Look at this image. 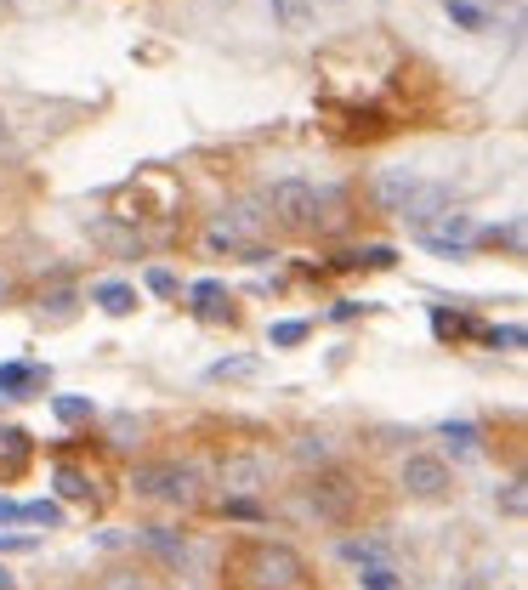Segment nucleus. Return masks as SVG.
<instances>
[{"label": "nucleus", "instance_id": "obj_1", "mask_svg": "<svg viewBox=\"0 0 528 590\" xmlns=\"http://www.w3.org/2000/svg\"><path fill=\"white\" fill-rule=\"evenodd\" d=\"M233 573L245 579V590H313V573L301 562L296 545H284V539H256L239 551Z\"/></svg>", "mask_w": 528, "mask_h": 590}, {"label": "nucleus", "instance_id": "obj_2", "mask_svg": "<svg viewBox=\"0 0 528 590\" xmlns=\"http://www.w3.org/2000/svg\"><path fill=\"white\" fill-rule=\"evenodd\" d=\"M131 494L142 500H159V505H199V466L188 460H154V466H137L131 471Z\"/></svg>", "mask_w": 528, "mask_h": 590}, {"label": "nucleus", "instance_id": "obj_3", "mask_svg": "<svg viewBox=\"0 0 528 590\" xmlns=\"http://www.w3.org/2000/svg\"><path fill=\"white\" fill-rule=\"evenodd\" d=\"M301 500H307V511H313L318 522H347L352 505H358V483H352L341 466L313 471V477L301 483Z\"/></svg>", "mask_w": 528, "mask_h": 590}, {"label": "nucleus", "instance_id": "obj_4", "mask_svg": "<svg viewBox=\"0 0 528 590\" xmlns=\"http://www.w3.org/2000/svg\"><path fill=\"white\" fill-rule=\"evenodd\" d=\"M313 205H318V188H313V182L284 176V182H273V188H267V210H262V216H273V222L290 227V233H307V227H313Z\"/></svg>", "mask_w": 528, "mask_h": 590}, {"label": "nucleus", "instance_id": "obj_5", "mask_svg": "<svg viewBox=\"0 0 528 590\" xmlns=\"http://www.w3.org/2000/svg\"><path fill=\"white\" fill-rule=\"evenodd\" d=\"M398 483H404L409 500H443V494L455 488V466H449L443 454L415 449V454L404 460V471H398Z\"/></svg>", "mask_w": 528, "mask_h": 590}, {"label": "nucleus", "instance_id": "obj_6", "mask_svg": "<svg viewBox=\"0 0 528 590\" xmlns=\"http://www.w3.org/2000/svg\"><path fill=\"white\" fill-rule=\"evenodd\" d=\"M421 244L432 250V256H466V244H477V222L466 216V210H443V216H432V222H421Z\"/></svg>", "mask_w": 528, "mask_h": 590}, {"label": "nucleus", "instance_id": "obj_7", "mask_svg": "<svg viewBox=\"0 0 528 590\" xmlns=\"http://www.w3.org/2000/svg\"><path fill=\"white\" fill-rule=\"evenodd\" d=\"M262 210L256 205H233V210H216V222L205 227V244L211 250H245V244H256V233H262Z\"/></svg>", "mask_w": 528, "mask_h": 590}, {"label": "nucleus", "instance_id": "obj_8", "mask_svg": "<svg viewBox=\"0 0 528 590\" xmlns=\"http://www.w3.org/2000/svg\"><path fill=\"white\" fill-rule=\"evenodd\" d=\"M216 483H222V494H256V488H267V460L262 454H228L216 466Z\"/></svg>", "mask_w": 528, "mask_h": 590}, {"label": "nucleus", "instance_id": "obj_9", "mask_svg": "<svg viewBox=\"0 0 528 590\" xmlns=\"http://www.w3.org/2000/svg\"><path fill=\"white\" fill-rule=\"evenodd\" d=\"M449 205H455V188H449V182H426V176H421V182L409 188V199L398 205V216L421 227V222H432V216H443Z\"/></svg>", "mask_w": 528, "mask_h": 590}, {"label": "nucleus", "instance_id": "obj_10", "mask_svg": "<svg viewBox=\"0 0 528 590\" xmlns=\"http://www.w3.org/2000/svg\"><path fill=\"white\" fill-rule=\"evenodd\" d=\"M131 539H137V551L159 556V562L176 568V573L188 568V556H194V551H188V539H182V528H137Z\"/></svg>", "mask_w": 528, "mask_h": 590}, {"label": "nucleus", "instance_id": "obj_11", "mask_svg": "<svg viewBox=\"0 0 528 590\" xmlns=\"http://www.w3.org/2000/svg\"><path fill=\"white\" fill-rule=\"evenodd\" d=\"M46 386H52V369L46 364H23V358L0 364V398H35Z\"/></svg>", "mask_w": 528, "mask_h": 590}, {"label": "nucleus", "instance_id": "obj_12", "mask_svg": "<svg viewBox=\"0 0 528 590\" xmlns=\"http://www.w3.org/2000/svg\"><path fill=\"white\" fill-rule=\"evenodd\" d=\"M438 437H443V460H477L483 454V426L477 420H443Z\"/></svg>", "mask_w": 528, "mask_h": 590}, {"label": "nucleus", "instance_id": "obj_13", "mask_svg": "<svg viewBox=\"0 0 528 590\" xmlns=\"http://www.w3.org/2000/svg\"><path fill=\"white\" fill-rule=\"evenodd\" d=\"M415 182H421V171H409V165H392V171H381L375 176V205L381 210H392V216H398V205H404L409 199V188H415Z\"/></svg>", "mask_w": 528, "mask_h": 590}, {"label": "nucleus", "instance_id": "obj_14", "mask_svg": "<svg viewBox=\"0 0 528 590\" xmlns=\"http://www.w3.org/2000/svg\"><path fill=\"white\" fill-rule=\"evenodd\" d=\"M29 454H35V437L23 426H0V477H18L29 466Z\"/></svg>", "mask_w": 528, "mask_h": 590}, {"label": "nucleus", "instance_id": "obj_15", "mask_svg": "<svg viewBox=\"0 0 528 590\" xmlns=\"http://www.w3.org/2000/svg\"><path fill=\"white\" fill-rule=\"evenodd\" d=\"M97 590H165V585H159V573L125 562V568H108L103 579H97Z\"/></svg>", "mask_w": 528, "mask_h": 590}, {"label": "nucleus", "instance_id": "obj_16", "mask_svg": "<svg viewBox=\"0 0 528 590\" xmlns=\"http://www.w3.org/2000/svg\"><path fill=\"white\" fill-rule=\"evenodd\" d=\"M290 454H296L301 466H330L335 460V437L330 432H301L296 443H290Z\"/></svg>", "mask_w": 528, "mask_h": 590}, {"label": "nucleus", "instance_id": "obj_17", "mask_svg": "<svg viewBox=\"0 0 528 590\" xmlns=\"http://www.w3.org/2000/svg\"><path fill=\"white\" fill-rule=\"evenodd\" d=\"M250 375H262V358L256 352H239V358H222V364L205 369V381L222 386V381H250Z\"/></svg>", "mask_w": 528, "mask_h": 590}, {"label": "nucleus", "instance_id": "obj_18", "mask_svg": "<svg viewBox=\"0 0 528 590\" xmlns=\"http://www.w3.org/2000/svg\"><path fill=\"white\" fill-rule=\"evenodd\" d=\"M267 6H273L279 29H290V35H307V29H313V0H267Z\"/></svg>", "mask_w": 528, "mask_h": 590}, {"label": "nucleus", "instance_id": "obj_19", "mask_svg": "<svg viewBox=\"0 0 528 590\" xmlns=\"http://www.w3.org/2000/svg\"><path fill=\"white\" fill-rule=\"evenodd\" d=\"M91 301H97L108 318H125L131 307H137V290H131V284H97V290H91Z\"/></svg>", "mask_w": 528, "mask_h": 590}, {"label": "nucleus", "instance_id": "obj_20", "mask_svg": "<svg viewBox=\"0 0 528 590\" xmlns=\"http://www.w3.org/2000/svg\"><path fill=\"white\" fill-rule=\"evenodd\" d=\"M341 556H347L352 568H375V562H392L381 539H347V545H341Z\"/></svg>", "mask_w": 528, "mask_h": 590}, {"label": "nucleus", "instance_id": "obj_21", "mask_svg": "<svg viewBox=\"0 0 528 590\" xmlns=\"http://www.w3.org/2000/svg\"><path fill=\"white\" fill-rule=\"evenodd\" d=\"M52 477H57V494H63V500H91V477L80 466H57Z\"/></svg>", "mask_w": 528, "mask_h": 590}, {"label": "nucleus", "instance_id": "obj_22", "mask_svg": "<svg viewBox=\"0 0 528 590\" xmlns=\"http://www.w3.org/2000/svg\"><path fill=\"white\" fill-rule=\"evenodd\" d=\"M40 318H52V324H69V318H74V290L40 295Z\"/></svg>", "mask_w": 528, "mask_h": 590}, {"label": "nucleus", "instance_id": "obj_23", "mask_svg": "<svg viewBox=\"0 0 528 590\" xmlns=\"http://www.w3.org/2000/svg\"><path fill=\"white\" fill-rule=\"evenodd\" d=\"M443 12H449V23H460V29H489V12L472 6V0H449Z\"/></svg>", "mask_w": 528, "mask_h": 590}, {"label": "nucleus", "instance_id": "obj_24", "mask_svg": "<svg viewBox=\"0 0 528 590\" xmlns=\"http://www.w3.org/2000/svg\"><path fill=\"white\" fill-rule=\"evenodd\" d=\"M52 415L63 420V426H80V420H91L97 409H91V398H52Z\"/></svg>", "mask_w": 528, "mask_h": 590}, {"label": "nucleus", "instance_id": "obj_25", "mask_svg": "<svg viewBox=\"0 0 528 590\" xmlns=\"http://www.w3.org/2000/svg\"><path fill=\"white\" fill-rule=\"evenodd\" d=\"M494 500H500V511H506V517H523V511H528V483H523V477H511Z\"/></svg>", "mask_w": 528, "mask_h": 590}, {"label": "nucleus", "instance_id": "obj_26", "mask_svg": "<svg viewBox=\"0 0 528 590\" xmlns=\"http://www.w3.org/2000/svg\"><path fill=\"white\" fill-rule=\"evenodd\" d=\"M194 307L205 318H222V284L216 278H205V284H194Z\"/></svg>", "mask_w": 528, "mask_h": 590}, {"label": "nucleus", "instance_id": "obj_27", "mask_svg": "<svg viewBox=\"0 0 528 590\" xmlns=\"http://www.w3.org/2000/svg\"><path fill=\"white\" fill-rule=\"evenodd\" d=\"M483 341H489V347H500V352H517L528 335H523V324H494V330H483Z\"/></svg>", "mask_w": 528, "mask_h": 590}, {"label": "nucleus", "instance_id": "obj_28", "mask_svg": "<svg viewBox=\"0 0 528 590\" xmlns=\"http://www.w3.org/2000/svg\"><path fill=\"white\" fill-rule=\"evenodd\" d=\"M23 522H40V528H57V522H63V505H57V500H35V505H23Z\"/></svg>", "mask_w": 528, "mask_h": 590}, {"label": "nucleus", "instance_id": "obj_29", "mask_svg": "<svg viewBox=\"0 0 528 590\" xmlns=\"http://www.w3.org/2000/svg\"><path fill=\"white\" fill-rule=\"evenodd\" d=\"M267 341H273V347H296V341H307V324H301V318H284V324L267 330Z\"/></svg>", "mask_w": 528, "mask_h": 590}, {"label": "nucleus", "instance_id": "obj_30", "mask_svg": "<svg viewBox=\"0 0 528 590\" xmlns=\"http://www.w3.org/2000/svg\"><path fill=\"white\" fill-rule=\"evenodd\" d=\"M358 579H364V590H398V573H392V562H375V568H364Z\"/></svg>", "mask_w": 528, "mask_h": 590}, {"label": "nucleus", "instance_id": "obj_31", "mask_svg": "<svg viewBox=\"0 0 528 590\" xmlns=\"http://www.w3.org/2000/svg\"><path fill=\"white\" fill-rule=\"evenodd\" d=\"M352 267H392V261H398V256H392V250H387V244H370V250H352Z\"/></svg>", "mask_w": 528, "mask_h": 590}, {"label": "nucleus", "instance_id": "obj_32", "mask_svg": "<svg viewBox=\"0 0 528 590\" xmlns=\"http://www.w3.org/2000/svg\"><path fill=\"white\" fill-rule=\"evenodd\" d=\"M148 290H154V295H176L182 284H176V273H165V267H148Z\"/></svg>", "mask_w": 528, "mask_h": 590}, {"label": "nucleus", "instance_id": "obj_33", "mask_svg": "<svg viewBox=\"0 0 528 590\" xmlns=\"http://www.w3.org/2000/svg\"><path fill=\"white\" fill-rule=\"evenodd\" d=\"M137 437H142V426H137L131 415H120V420H114V443H120V449H131Z\"/></svg>", "mask_w": 528, "mask_h": 590}, {"label": "nucleus", "instance_id": "obj_34", "mask_svg": "<svg viewBox=\"0 0 528 590\" xmlns=\"http://www.w3.org/2000/svg\"><path fill=\"white\" fill-rule=\"evenodd\" d=\"M0 522H23V505L6 500V494H0Z\"/></svg>", "mask_w": 528, "mask_h": 590}, {"label": "nucleus", "instance_id": "obj_35", "mask_svg": "<svg viewBox=\"0 0 528 590\" xmlns=\"http://www.w3.org/2000/svg\"><path fill=\"white\" fill-rule=\"evenodd\" d=\"M0 590H18V579H12L6 568H0Z\"/></svg>", "mask_w": 528, "mask_h": 590}, {"label": "nucleus", "instance_id": "obj_36", "mask_svg": "<svg viewBox=\"0 0 528 590\" xmlns=\"http://www.w3.org/2000/svg\"><path fill=\"white\" fill-rule=\"evenodd\" d=\"M6 295H12V278H6V273H0V301H6Z\"/></svg>", "mask_w": 528, "mask_h": 590}]
</instances>
